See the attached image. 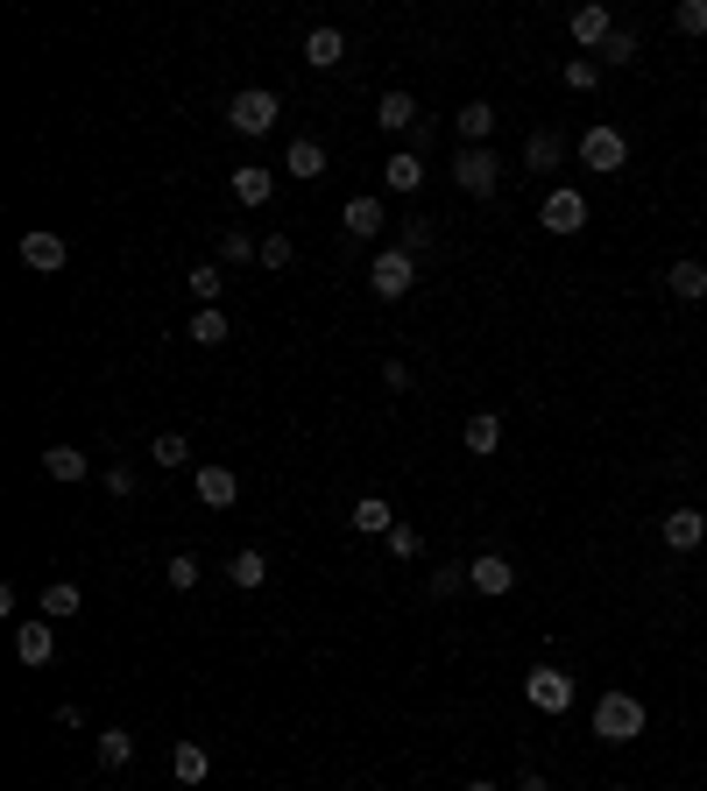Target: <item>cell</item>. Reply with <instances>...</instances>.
<instances>
[{
    "label": "cell",
    "instance_id": "cell-1",
    "mask_svg": "<svg viewBox=\"0 0 707 791\" xmlns=\"http://www.w3.org/2000/svg\"><path fill=\"white\" fill-rule=\"evenodd\" d=\"M595 736L608 749H623V742L644 736V700H637V692H602V700H595Z\"/></svg>",
    "mask_w": 707,
    "mask_h": 791
},
{
    "label": "cell",
    "instance_id": "cell-2",
    "mask_svg": "<svg viewBox=\"0 0 707 791\" xmlns=\"http://www.w3.org/2000/svg\"><path fill=\"white\" fill-rule=\"evenodd\" d=\"M283 121V100L270 85H248V92H234V100H226V128L234 134H248V142H255V134H270Z\"/></svg>",
    "mask_w": 707,
    "mask_h": 791
},
{
    "label": "cell",
    "instance_id": "cell-3",
    "mask_svg": "<svg viewBox=\"0 0 707 791\" xmlns=\"http://www.w3.org/2000/svg\"><path fill=\"white\" fill-rule=\"evenodd\" d=\"M368 291L382 297V304H404L411 291H417V255H404V247H382V255L368 262Z\"/></svg>",
    "mask_w": 707,
    "mask_h": 791
},
{
    "label": "cell",
    "instance_id": "cell-4",
    "mask_svg": "<svg viewBox=\"0 0 707 791\" xmlns=\"http://www.w3.org/2000/svg\"><path fill=\"white\" fill-rule=\"evenodd\" d=\"M538 226H545V234H559V241H573V234L587 226V191L552 184V191H545V205H538Z\"/></svg>",
    "mask_w": 707,
    "mask_h": 791
},
{
    "label": "cell",
    "instance_id": "cell-5",
    "mask_svg": "<svg viewBox=\"0 0 707 791\" xmlns=\"http://www.w3.org/2000/svg\"><path fill=\"white\" fill-rule=\"evenodd\" d=\"M453 184H461L467 199H495V184H503L495 149H461V156H453Z\"/></svg>",
    "mask_w": 707,
    "mask_h": 791
},
{
    "label": "cell",
    "instance_id": "cell-6",
    "mask_svg": "<svg viewBox=\"0 0 707 791\" xmlns=\"http://www.w3.org/2000/svg\"><path fill=\"white\" fill-rule=\"evenodd\" d=\"M580 163H587V170H602V178H616V170L629 163V134H623V128H608V121H602V128H587V134H580Z\"/></svg>",
    "mask_w": 707,
    "mask_h": 791
},
{
    "label": "cell",
    "instance_id": "cell-7",
    "mask_svg": "<svg viewBox=\"0 0 707 791\" xmlns=\"http://www.w3.org/2000/svg\"><path fill=\"white\" fill-rule=\"evenodd\" d=\"M524 700L538 707V713H566L573 707V679H566L559 665H531L524 671Z\"/></svg>",
    "mask_w": 707,
    "mask_h": 791
},
{
    "label": "cell",
    "instance_id": "cell-8",
    "mask_svg": "<svg viewBox=\"0 0 707 791\" xmlns=\"http://www.w3.org/2000/svg\"><path fill=\"white\" fill-rule=\"evenodd\" d=\"M467 587L488 594V601H503V594L517 587V566H509L503 551H482V558H467Z\"/></svg>",
    "mask_w": 707,
    "mask_h": 791
},
{
    "label": "cell",
    "instance_id": "cell-9",
    "mask_svg": "<svg viewBox=\"0 0 707 791\" xmlns=\"http://www.w3.org/2000/svg\"><path fill=\"white\" fill-rule=\"evenodd\" d=\"M64 255H71V247H64V234H50V226H29V234H22V262L36 268V276H57Z\"/></svg>",
    "mask_w": 707,
    "mask_h": 791
},
{
    "label": "cell",
    "instance_id": "cell-10",
    "mask_svg": "<svg viewBox=\"0 0 707 791\" xmlns=\"http://www.w3.org/2000/svg\"><path fill=\"white\" fill-rule=\"evenodd\" d=\"M382 226H390V220H382V199H368V191L340 205V234H347V241H375Z\"/></svg>",
    "mask_w": 707,
    "mask_h": 791
},
{
    "label": "cell",
    "instance_id": "cell-11",
    "mask_svg": "<svg viewBox=\"0 0 707 791\" xmlns=\"http://www.w3.org/2000/svg\"><path fill=\"white\" fill-rule=\"evenodd\" d=\"M226 184H234V199L248 212H262V205L276 199V170H262V163H234V178H226Z\"/></svg>",
    "mask_w": 707,
    "mask_h": 791
},
{
    "label": "cell",
    "instance_id": "cell-12",
    "mask_svg": "<svg viewBox=\"0 0 707 791\" xmlns=\"http://www.w3.org/2000/svg\"><path fill=\"white\" fill-rule=\"evenodd\" d=\"M14 658H22L29 671H43L57 658V629L50 622H14Z\"/></svg>",
    "mask_w": 707,
    "mask_h": 791
},
{
    "label": "cell",
    "instance_id": "cell-13",
    "mask_svg": "<svg viewBox=\"0 0 707 791\" xmlns=\"http://www.w3.org/2000/svg\"><path fill=\"white\" fill-rule=\"evenodd\" d=\"M707 545V516L700 509H665V551H700Z\"/></svg>",
    "mask_w": 707,
    "mask_h": 791
},
{
    "label": "cell",
    "instance_id": "cell-14",
    "mask_svg": "<svg viewBox=\"0 0 707 791\" xmlns=\"http://www.w3.org/2000/svg\"><path fill=\"white\" fill-rule=\"evenodd\" d=\"M566 29H573V43H587V50H602V43H608V36H616V14H608V8H602V0H587V8H573V22H566Z\"/></svg>",
    "mask_w": 707,
    "mask_h": 791
},
{
    "label": "cell",
    "instance_id": "cell-15",
    "mask_svg": "<svg viewBox=\"0 0 707 791\" xmlns=\"http://www.w3.org/2000/svg\"><path fill=\"white\" fill-rule=\"evenodd\" d=\"M191 488H199V501H205V509H234V501H241V480H234V467H199V480H191Z\"/></svg>",
    "mask_w": 707,
    "mask_h": 791
},
{
    "label": "cell",
    "instance_id": "cell-16",
    "mask_svg": "<svg viewBox=\"0 0 707 791\" xmlns=\"http://www.w3.org/2000/svg\"><path fill=\"white\" fill-rule=\"evenodd\" d=\"M283 178H297V184H312V178H326V149L312 142V134H297L291 149H283Z\"/></svg>",
    "mask_w": 707,
    "mask_h": 791
},
{
    "label": "cell",
    "instance_id": "cell-17",
    "mask_svg": "<svg viewBox=\"0 0 707 791\" xmlns=\"http://www.w3.org/2000/svg\"><path fill=\"white\" fill-rule=\"evenodd\" d=\"M340 57H347V36H340L333 22H319L312 36H304V64H312V71H333Z\"/></svg>",
    "mask_w": 707,
    "mask_h": 791
},
{
    "label": "cell",
    "instance_id": "cell-18",
    "mask_svg": "<svg viewBox=\"0 0 707 791\" xmlns=\"http://www.w3.org/2000/svg\"><path fill=\"white\" fill-rule=\"evenodd\" d=\"M347 524H354L361 537H390V530H396V509H390L382 495H361L354 509H347Z\"/></svg>",
    "mask_w": 707,
    "mask_h": 791
},
{
    "label": "cell",
    "instance_id": "cell-19",
    "mask_svg": "<svg viewBox=\"0 0 707 791\" xmlns=\"http://www.w3.org/2000/svg\"><path fill=\"white\" fill-rule=\"evenodd\" d=\"M226 580H234L241 594H255V587H270V558H262L255 545H241L234 558H226Z\"/></svg>",
    "mask_w": 707,
    "mask_h": 791
},
{
    "label": "cell",
    "instance_id": "cell-20",
    "mask_svg": "<svg viewBox=\"0 0 707 791\" xmlns=\"http://www.w3.org/2000/svg\"><path fill=\"white\" fill-rule=\"evenodd\" d=\"M170 770H178V784H205V778H213V749H205V742H178V749H170Z\"/></svg>",
    "mask_w": 707,
    "mask_h": 791
},
{
    "label": "cell",
    "instance_id": "cell-21",
    "mask_svg": "<svg viewBox=\"0 0 707 791\" xmlns=\"http://www.w3.org/2000/svg\"><path fill=\"white\" fill-rule=\"evenodd\" d=\"M375 128H382V134L417 128V100H411V92H382V100H375Z\"/></svg>",
    "mask_w": 707,
    "mask_h": 791
},
{
    "label": "cell",
    "instance_id": "cell-22",
    "mask_svg": "<svg viewBox=\"0 0 707 791\" xmlns=\"http://www.w3.org/2000/svg\"><path fill=\"white\" fill-rule=\"evenodd\" d=\"M665 291H673L679 304H700L707 297V262H673L665 268Z\"/></svg>",
    "mask_w": 707,
    "mask_h": 791
},
{
    "label": "cell",
    "instance_id": "cell-23",
    "mask_svg": "<svg viewBox=\"0 0 707 791\" xmlns=\"http://www.w3.org/2000/svg\"><path fill=\"white\" fill-rule=\"evenodd\" d=\"M453 121H461V142H467V149H488V134H495V107H488V100H467Z\"/></svg>",
    "mask_w": 707,
    "mask_h": 791
},
{
    "label": "cell",
    "instance_id": "cell-24",
    "mask_svg": "<svg viewBox=\"0 0 707 791\" xmlns=\"http://www.w3.org/2000/svg\"><path fill=\"white\" fill-rule=\"evenodd\" d=\"M382 184H390V191H417V184H425V156H417V149H396V156L382 163Z\"/></svg>",
    "mask_w": 707,
    "mask_h": 791
},
{
    "label": "cell",
    "instance_id": "cell-25",
    "mask_svg": "<svg viewBox=\"0 0 707 791\" xmlns=\"http://www.w3.org/2000/svg\"><path fill=\"white\" fill-rule=\"evenodd\" d=\"M43 474L71 488V480H85V474H92V459H85L79 446H50V453H43Z\"/></svg>",
    "mask_w": 707,
    "mask_h": 791
},
{
    "label": "cell",
    "instance_id": "cell-26",
    "mask_svg": "<svg viewBox=\"0 0 707 791\" xmlns=\"http://www.w3.org/2000/svg\"><path fill=\"white\" fill-rule=\"evenodd\" d=\"M461 438H467V453H482V459H488L495 446H503V417H495V410H474Z\"/></svg>",
    "mask_w": 707,
    "mask_h": 791
},
{
    "label": "cell",
    "instance_id": "cell-27",
    "mask_svg": "<svg viewBox=\"0 0 707 791\" xmlns=\"http://www.w3.org/2000/svg\"><path fill=\"white\" fill-rule=\"evenodd\" d=\"M184 339H199V346H226V312H220V304H199V318L184 325Z\"/></svg>",
    "mask_w": 707,
    "mask_h": 791
},
{
    "label": "cell",
    "instance_id": "cell-28",
    "mask_svg": "<svg viewBox=\"0 0 707 791\" xmlns=\"http://www.w3.org/2000/svg\"><path fill=\"white\" fill-rule=\"evenodd\" d=\"M524 170H559V134H552V128H531V142H524Z\"/></svg>",
    "mask_w": 707,
    "mask_h": 791
},
{
    "label": "cell",
    "instance_id": "cell-29",
    "mask_svg": "<svg viewBox=\"0 0 707 791\" xmlns=\"http://www.w3.org/2000/svg\"><path fill=\"white\" fill-rule=\"evenodd\" d=\"M79 601H85V594L71 587V580H50V587H43V615H50V622H71V615H79Z\"/></svg>",
    "mask_w": 707,
    "mask_h": 791
},
{
    "label": "cell",
    "instance_id": "cell-30",
    "mask_svg": "<svg viewBox=\"0 0 707 791\" xmlns=\"http://www.w3.org/2000/svg\"><path fill=\"white\" fill-rule=\"evenodd\" d=\"M220 262L226 268H234V262H262V241L241 234V226H226V234H220Z\"/></svg>",
    "mask_w": 707,
    "mask_h": 791
},
{
    "label": "cell",
    "instance_id": "cell-31",
    "mask_svg": "<svg viewBox=\"0 0 707 791\" xmlns=\"http://www.w3.org/2000/svg\"><path fill=\"white\" fill-rule=\"evenodd\" d=\"M128 757H135V736H128V728H100V763L128 770Z\"/></svg>",
    "mask_w": 707,
    "mask_h": 791
},
{
    "label": "cell",
    "instance_id": "cell-32",
    "mask_svg": "<svg viewBox=\"0 0 707 791\" xmlns=\"http://www.w3.org/2000/svg\"><path fill=\"white\" fill-rule=\"evenodd\" d=\"M396 247H404V255H432V247H438V226H432V220H404Z\"/></svg>",
    "mask_w": 707,
    "mask_h": 791
},
{
    "label": "cell",
    "instance_id": "cell-33",
    "mask_svg": "<svg viewBox=\"0 0 707 791\" xmlns=\"http://www.w3.org/2000/svg\"><path fill=\"white\" fill-rule=\"evenodd\" d=\"M184 283H191V297H199V304H220V291H226V276H220L213 262H199V268H191Z\"/></svg>",
    "mask_w": 707,
    "mask_h": 791
},
{
    "label": "cell",
    "instance_id": "cell-34",
    "mask_svg": "<svg viewBox=\"0 0 707 791\" xmlns=\"http://www.w3.org/2000/svg\"><path fill=\"white\" fill-rule=\"evenodd\" d=\"M297 262V241L291 234H262V268H291Z\"/></svg>",
    "mask_w": 707,
    "mask_h": 791
},
{
    "label": "cell",
    "instance_id": "cell-35",
    "mask_svg": "<svg viewBox=\"0 0 707 791\" xmlns=\"http://www.w3.org/2000/svg\"><path fill=\"white\" fill-rule=\"evenodd\" d=\"M673 29H679V36H707V0H679V8H673Z\"/></svg>",
    "mask_w": 707,
    "mask_h": 791
},
{
    "label": "cell",
    "instance_id": "cell-36",
    "mask_svg": "<svg viewBox=\"0 0 707 791\" xmlns=\"http://www.w3.org/2000/svg\"><path fill=\"white\" fill-rule=\"evenodd\" d=\"M184 459H191V438L184 432H163L156 438V467H184Z\"/></svg>",
    "mask_w": 707,
    "mask_h": 791
},
{
    "label": "cell",
    "instance_id": "cell-37",
    "mask_svg": "<svg viewBox=\"0 0 707 791\" xmlns=\"http://www.w3.org/2000/svg\"><path fill=\"white\" fill-rule=\"evenodd\" d=\"M566 85H573V92H595V85H602V64H595V57H573V64H566Z\"/></svg>",
    "mask_w": 707,
    "mask_h": 791
},
{
    "label": "cell",
    "instance_id": "cell-38",
    "mask_svg": "<svg viewBox=\"0 0 707 791\" xmlns=\"http://www.w3.org/2000/svg\"><path fill=\"white\" fill-rule=\"evenodd\" d=\"M199 558H191V551H178V558H170V587H178V594H191V587H199Z\"/></svg>",
    "mask_w": 707,
    "mask_h": 791
},
{
    "label": "cell",
    "instance_id": "cell-39",
    "mask_svg": "<svg viewBox=\"0 0 707 791\" xmlns=\"http://www.w3.org/2000/svg\"><path fill=\"white\" fill-rule=\"evenodd\" d=\"M602 57H608V64H637V36H629V29H616V36L602 43Z\"/></svg>",
    "mask_w": 707,
    "mask_h": 791
},
{
    "label": "cell",
    "instance_id": "cell-40",
    "mask_svg": "<svg viewBox=\"0 0 707 791\" xmlns=\"http://www.w3.org/2000/svg\"><path fill=\"white\" fill-rule=\"evenodd\" d=\"M461 587H467V566H438V572H432V594H438V601H453Z\"/></svg>",
    "mask_w": 707,
    "mask_h": 791
},
{
    "label": "cell",
    "instance_id": "cell-41",
    "mask_svg": "<svg viewBox=\"0 0 707 791\" xmlns=\"http://www.w3.org/2000/svg\"><path fill=\"white\" fill-rule=\"evenodd\" d=\"M390 551H396V558H417V551H425V537H417L411 524H396V530H390Z\"/></svg>",
    "mask_w": 707,
    "mask_h": 791
},
{
    "label": "cell",
    "instance_id": "cell-42",
    "mask_svg": "<svg viewBox=\"0 0 707 791\" xmlns=\"http://www.w3.org/2000/svg\"><path fill=\"white\" fill-rule=\"evenodd\" d=\"M382 389H396V396L411 389V368H404V361H382Z\"/></svg>",
    "mask_w": 707,
    "mask_h": 791
},
{
    "label": "cell",
    "instance_id": "cell-43",
    "mask_svg": "<svg viewBox=\"0 0 707 791\" xmlns=\"http://www.w3.org/2000/svg\"><path fill=\"white\" fill-rule=\"evenodd\" d=\"M517 791H552V784H545V770H524V778H517Z\"/></svg>",
    "mask_w": 707,
    "mask_h": 791
},
{
    "label": "cell",
    "instance_id": "cell-44",
    "mask_svg": "<svg viewBox=\"0 0 707 791\" xmlns=\"http://www.w3.org/2000/svg\"><path fill=\"white\" fill-rule=\"evenodd\" d=\"M461 791H495V784H488V778H467V784H461Z\"/></svg>",
    "mask_w": 707,
    "mask_h": 791
},
{
    "label": "cell",
    "instance_id": "cell-45",
    "mask_svg": "<svg viewBox=\"0 0 707 791\" xmlns=\"http://www.w3.org/2000/svg\"><path fill=\"white\" fill-rule=\"evenodd\" d=\"M608 791H629V784H608Z\"/></svg>",
    "mask_w": 707,
    "mask_h": 791
}]
</instances>
